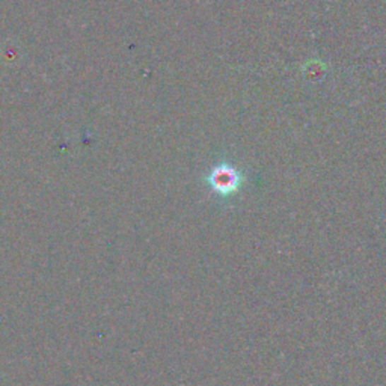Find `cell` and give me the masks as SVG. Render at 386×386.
<instances>
[{
    "mask_svg": "<svg viewBox=\"0 0 386 386\" xmlns=\"http://www.w3.org/2000/svg\"><path fill=\"white\" fill-rule=\"evenodd\" d=\"M243 181L245 178L242 172L228 163H221L214 166L210 174L206 177L207 186L221 198L233 197L234 193L240 190Z\"/></svg>",
    "mask_w": 386,
    "mask_h": 386,
    "instance_id": "obj_1",
    "label": "cell"
}]
</instances>
